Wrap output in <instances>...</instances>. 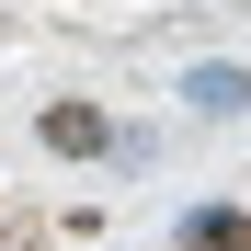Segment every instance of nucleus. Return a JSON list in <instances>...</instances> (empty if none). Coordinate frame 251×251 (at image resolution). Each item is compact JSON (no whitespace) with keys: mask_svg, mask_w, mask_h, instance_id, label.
I'll use <instances>...</instances> for the list:
<instances>
[{"mask_svg":"<svg viewBox=\"0 0 251 251\" xmlns=\"http://www.w3.org/2000/svg\"><path fill=\"white\" fill-rule=\"evenodd\" d=\"M46 149H57V160H103V149H114V114H103V103H46Z\"/></svg>","mask_w":251,"mask_h":251,"instance_id":"obj_2","label":"nucleus"},{"mask_svg":"<svg viewBox=\"0 0 251 251\" xmlns=\"http://www.w3.org/2000/svg\"><path fill=\"white\" fill-rule=\"evenodd\" d=\"M183 114H205V126H240V114H251V69H240V57H205V69H183Z\"/></svg>","mask_w":251,"mask_h":251,"instance_id":"obj_1","label":"nucleus"},{"mask_svg":"<svg viewBox=\"0 0 251 251\" xmlns=\"http://www.w3.org/2000/svg\"><path fill=\"white\" fill-rule=\"evenodd\" d=\"M183 251H251V217H240V205H194V217H183Z\"/></svg>","mask_w":251,"mask_h":251,"instance_id":"obj_3","label":"nucleus"}]
</instances>
